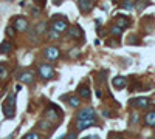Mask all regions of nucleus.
Wrapping results in <instances>:
<instances>
[{
  "label": "nucleus",
  "instance_id": "obj_33",
  "mask_svg": "<svg viewBox=\"0 0 155 139\" xmlns=\"http://www.w3.org/2000/svg\"><path fill=\"white\" fill-rule=\"evenodd\" d=\"M34 2H36V3H39V5L42 6V5L45 3V0H34Z\"/></svg>",
  "mask_w": 155,
  "mask_h": 139
},
{
  "label": "nucleus",
  "instance_id": "obj_3",
  "mask_svg": "<svg viewBox=\"0 0 155 139\" xmlns=\"http://www.w3.org/2000/svg\"><path fill=\"white\" fill-rule=\"evenodd\" d=\"M43 119H48L50 122H59L61 120V113H59V110L56 107H48L47 110H45V113H43Z\"/></svg>",
  "mask_w": 155,
  "mask_h": 139
},
{
  "label": "nucleus",
  "instance_id": "obj_13",
  "mask_svg": "<svg viewBox=\"0 0 155 139\" xmlns=\"http://www.w3.org/2000/svg\"><path fill=\"white\" fill-rule=\"evenodd\" d=\"M13 50H14V46H13L11 42L5 40V42L0 43V54H11Z\"/></svg>",
  "mask_w": 155,
  "mask_h": 139
},
{
  "label": "nucleus",
  "instance_id": "obj_4",
  "mask_svg": "<svg viewBox=\"0 0 155 139\" xmlns=\"http://www.w3.org/2000/svg\"><path fill=\"white\" fill-rule=\"evenodd\" d=\"M43 57L53 62V60H58L61 57V51L56 48V46H47V48L43 50Z\"/></svg>",
  "mask_w": 155,
  "mask_h": 139
},
{
  "label": "nucleus",
  "instance_id": "obj_11",
  "mask_svg": "<svg viewBox=\"0 0 155 139\" xmlns=\"http://www.w3.org/2000/svg\"><path fill=\"white\" fill-rule=\"evenodd\" d=\"M78 119H90V117H95V110L92 107H87V108H82L76 114Z\"/></svg>",
  "mask_w": 155,
  "mask_h": 139
},
{
  "label": "nucleus",
  "instance_id": "obj_34",
  "mask_svg": "<svg viewBox=\"0 0 155 139\" xmlns=\"http://www.w3.org/2000/svg\"><path fill=\"white\" fill-rule=\"evenodd\" d=\"M82 139H99L98 136H87V138H82Z\"/></svg>",
  "mask_w": 155,
  "mask_h": 139
},
{
  "label": "nucleus",
  "instance_id": "obj_12",
  "mask_svg": "<svg viewBox=\"0 0 155 139\" xmlns=\"http://www.w3.org/2000/svg\"><path fill=\"white\" fill-rule=\"evenodd\" d=\"M126 83H127V80H126V77H123V76H116V77L112 79V85H113L116 90L126 88Z\"/></svg>",
  "mask_w": 155,
  "mask_h": 139
},
{
  "label": "nucleus",
  "instance_id": "obj_8",
  "mask_svg": "<svg viewBox=\"0 0 155 139\" xmlns=\"http://www.w3.org/2000/svg\"><path fill=\"white\" fill-rule=\"evenodd\" d=\"M130 105L136 107V108H148L151 105V100L148 97H136V99L130 100Z\"/></svg>",
  "mask_w": 155,
  "mask_h": 139
},
{
  "label": "nucleus",
  "instance_id": "obj_15",
  "mask_svg": "<svg viewBox=\"0 0 155 139\" xmlns=\"http://www.w3.org/2000/svg\"><path fill=\"white\" fill-rule=\"evenodd\" d=\"M68 36L73 37V39H78V37L84 36V33H82V30H81L79 26H73V28H68Z\"/></svg>",
  "mask_w": 155,
  "mask_h": 139
},
{
  "label": "nucleus",
  "instance_id": "obj_9",
  "mask_svg": "<svg viewBox=\"0 0 155 139\" xmlns=\"http://www.w3.org/2000/svg\"><path fill=\"white\" fill-rule=\"evenodd\" d=\"M53 30H56L59 33L68 31V22L65 20V19H58V20L53 22Z\"/></svg>",
  "mask_w": 155,
  "mask_h": 139
},
{
  "label": "nucleus",
  "instance_id": "obj_10",
  "mask_svg": "<svg viewBox=\"0 0 155 139\" xmlns=\"http://www.w3.org/2000/svg\"><path fill=\"white\" fill-rule=\"evenodd\" d=\"M95 122H96V119L95 117H90V119H78V122H76V130H85L87 127H90V125H95Z\"/></svg>",
  "mask_w": 155,
  "mask_h": 139
},
{
  "label": "nucleus",
  "instance_id": "obj_6",
  "mask_svg": "<svg viewBox=\"0 0 155 139\" xmlns=\"http://www.w3.org/2000/svg\"><path fill=\"white\" fill-rule=\"evenodd\" d=\"M93 5H95V2H93V0H78L79 11H81V13H84V14H87V13H90V11H92Z\"/></svg>",
  "mask_w": 155,
  "mask_h": 139
},
{
  "label": "nucleus",
  "instance_id": "obj_7",
  "mask_svg": "<svg viewBox=\"0 0 155 139\" xmlns=\"http://www.w3.org/2000/svg\"><path fill=\"white\" fill-rule=\"evenodd\" d=\"M17 80L23 83H31L34 80V73L33 71H20L17 74Z\"/></svg>",
  "mask_w": 155,
  "mask_h": 139
},
{
  "label": "nucleus",
  "instance_id": "obj_19",
  "mask_svg": "<svg viewBox=\"0 0 155 139\" xmlns=\"http://www.w3.org/2000/svg\"><path fill=\"white\" fill-rule=\"evenodd\" d=\"M68 104H70L73 108H78V107L81 105V97H78V96H70V97H68Z\"/></svg>",
  "mask_w": 155,
  "mask_h": 139
},
{
  "label": "nucleus",
  "instance_id": "obj_1",
  "mask_svg": "<svg viewBox=\"0 0 155 139\" xmlns=\"http://www.w3.org/2000/svg\"><path fill=\"white\" fill-rule=\"evenodd\" d=\"M3 113L8 119H13L16 113V91H11L8 94L6 100L3 102Z\"/></svg>",
  "mask_w": 155,
  "mask_h": 139
},
{
  "label": "nucleus",
  "instance_id": "obj_29",
  "mask_svg": "<svg viewBox=\"0 0 155 139\" xmlns=\"http://www.w3.org/2000/svg\"><path fill=\"white\" fill-rule=\"evenodd\" d=\"M70 56H71V57H78V56H79V50H73V51H70Z\"/></svg>",
  "mask_w": 155,
  "mask_h": 139
},
{
  "label": "nucleus",
  "instance_id": "obj_25",
  "mask_svg": "<svg viewBox=\"0 0 155 139\" xmlns=\"http://www.w3.org/2000/svg\"><path fill=\"white\" fill-rule=\"evenodd\" d=\"M59 36H61V33H59V31H56V30H50V31H48V37H50L51 40L58 39Z\"/></svg>",
  "mask_w": 155,
  "mask_h": 139
},
{
  "label": "nucleus",
  "instance_id": "obj_36",
  "mask_svg": "<svg viewBox=\"0 0 155 139\" xmlns=\"http://www.w3.org/2000/svg\"><path fill=\"white\" fill-rule=\"evenodd\" d=\"M113 139H123L121 136H113Z\"/></svg>",
  "mask_w": 155,
  "mask_h": 139
},
{
  "label": "nucleus",
  "instance_id": "obj_22",
  "mask_svg": "<svg viewBox=\"0 0 155 139\" xmlns=\"http://www.w3.org/2000/svg\"><path fill=\"white\" fill-rule=\"evenodd\" d=\"M51 125H53V122H50L48 119H43V120H40V122H39V127H40L42 130H50Z\"/></svg>",
  "mask_w": 155,
  "mask_h": 139
},
{
  "label": "nucleus",
  "instance_id": "obj_5",
  "mask_svg": "<svg viewBox=\"0 0 155 139\" xmlns=\"http://www.w3.org/2000/svg\"><path fill=\"white\" fill-rule=\"evenodd\" d=\"M14 28L17 31H20V33H25V31H28L30 23H28V20H26L25 17L19 16V17H16V20H14Z\"/></svg>",
  "mask_w": 155,
  "mask_h": 139
},
{
  "label": "nucleus",
  "instance_id": "obj_30",
  "mask_svg": "<svg viewBox=\"0 0 155 139\" xmlns=\"http://www.w3.org/2000/svg\"><path fill=\"white\" fill-rule=\"evenodd\" d=\"M67 139H78V135H76V133H68V135H67Z\"/></svg>",
  "mask_w": 155,
  "mask_h": 139
},
{
  "label": "nucleus",
  "instance_id": "obj_2",
  "mask_svg": "<svg viewBox=\"0 0 155 139\" xmlns=\"http://www.w3.org/2000/svg\"><path fill=\"white\" fill-rule=\"evenodd\" d=\"M37 73H39L40 79H43V80H51L54 77V74H56L53 65H50V63H40L37 67Z\"/></svg>",
  "mask_w": 155,
  "mask_h": 139
},
{
  "label": "nucleus",
  "instance_id": "obj_18",
  "mask_svg": "<svg viewBox=\"0 0 155 139\" xmlns=\"http://www.w3.org/2000/svg\"><path fill=\"white\" fill-rule=\"evenodd\" d=\"M144 122L148 125H151V127H155V110L149 111V113L144 116Z\"/></svg>",
  "mask_w": 155,
  "mask_h": 139
},
{
  "label": "nucleus",
  "instance_id": "obj_23",
  "mask_svg": "<svg viewBox=\"0 0 155 139\" xmlns=\"http://www.w3.org/2000/svg\"><path fill=\"white\" fill-rule=\"evenodd\" d=\"M148 5H149L148 0H140V2H136V11H143Z\"/></svg>",
  "mask_w": 155,
  "mask_h": 139
},
{
  "label": "nucleus",
  "instance_id": "obj_16",
  "mask_svg": "<svg viewBox=\"0 0 155 139\" xmlns=\"http://www.w3.org/2000/svg\"><path fill=\"white\" fill-rule=\"evenodd\" d=\"M116 25L124 30V28H127L130 25V22H129V19H127L126 16H116Z\"/></svg>",
  "mask_w": 155,
  "mask_h": 139
},
{
  "label": "nucleus",
  "instance_id": "obj_17",
  "mask_svg": "<svg viewBox=\"0 0 155 139\" xmlns=\"http://www.w3.org/2000/svg\"><path fill=\"white\" fill-rule=\"evenodd\" d=\"M47 31H50L48 30V22H40L37 26H36V33H37V36H42Z\"/></svg>",
  "mask_w": 155,
  "mask_h": 139
},
{
  "label": "nucleus",
  "instance_id": "obj_32",
  "mask_svg": "<svg viewBox=\"0 0 155 139\" xmlns=\"http://www.w3.org/2000/svg\"><path fill=\"white\" fill-rule=\"evenodd\" d=\"M135 40H136V39H135V37H133V36H132V37H129V43H136Z\"/></svg>",
  "mask_w": 155,
  "mask_h": 139
},
{
  "label": "nucleus",
  "instance_id": "obj_26",
  "mask_svg": "<svg viewBox=\"0 0 155 139\" xmlns=\"http://www.w3.org/2000/svg\"><path fill=\"white\" fill-rule=\"evenodd\" d=\"M123 8H124V9H129V11H130V9H133V3L130 2V0H124Z\"/></svg>",
  "mask_w": 155,
  "mask_h": 139
},
{
  "label": "nucleus",
  "instance_id": "obj_28",
  "mask_svg": "<svg viewBox=\"0 0 155 139\" xmlns=\"http://www.w3.org/2000/svg\"><path fill=\"white\" fill-rule=\"evenodd\" d=\"M25 139H40V136L37 135V133H34V132H31V133H28L25 136Z\"/></svg>",
  "mask_w": 155,
  "mask_h": 139
},
{
  "label": "nucleus",
  "instance_id": "obj_20",
  "mask_svg": "<svg viewBox=\"0 0 155 139\" xmlns=\"http://www.w3.org/2000/svg\"><path fill=\"white\" fill-rule=\"evenodd\" d=\"M8 76V68H6V63L0 62V79H6Z\"/></svg>",
  "mask_w": 155,
  "mask_h": 139
},
{
  "label": "nucleus",
  "instance_id": "obj_35",
  "mask_svg": "<svg viewBox=\"0 0 155 139\" xmlns=\"http://www.w3.org/2000/svg\"><path fill=\"white\" fill-rule=\"evenodd\" d=\"M61 2H62V0H54V3H56V5H58V3H61Z\"/></svg>",
  "mask_w": 155,
  "mask_h": 139
},
{
  "label": "nucleus",
  "instance_id": "obj_14",
  "mask_svg": "<svg viewBox=\"0 0 155 139\" xmlns=\"http://www.w3.org/2000/svg\"><path fill=\"white\" fill-rule=\"evenodd\" d=\"M78 91H79V97H81V99H90V96H92L90 88H88L87 85H81Z\"/></svg>",
  "mask_w": 155,
  "mask_h": 139
},
{
  "label": "nucleus",
  "instance_id": "obj_24",
  "mask_svg": "<svg viewBox=\"0 0 155 139\" xmlns=\"http://www.w3.org/2000/svg\"><path fill=\"white\" fill-rule=\"evenodd\" d=\"M16 31H17V30H16L14 26H8L6 30H5V33H6L8 37H16Z\"/></svg>",
  "mask_w": 155,
  "mask_h": 139
},
{
  "label": "nucleus",
  "instance_id": "obj_31",
  "mask_svg": "<svg viewBox=\"0 0 155 139\" xmlns=\"http://www.w3.org/2000/svg\"><path fill=\"white\" fill-rule=\"evenodd\" d=\"M103 116H106V117H110V111H109V110H103Z\"/></svg>",
  "mask_w": 155,
  "mask_h": 139
},
{
  "label": "nucleus",
  "instance_id": "obj_21",
  "mask_svg": "<svg viewBox=\"0 0 155 139\" xmlns=\"http://www.w3.org/2000/svg\"><path fill=\"white\" fill-rule=\"evenodd\" d=\"M121 33H123V28H120L118 25H113V26L110 28V34H112V36H115V37H120V36H121Z\"/></svg>",
  "mask_w": 155,
  "mask_h": 139
},
{
  "label": "nucleus",
  "instance_id": "obj_27",
  "mask_svg": "<svg viewBox=\"0 0 155 139\" xmlns=\"http://www.w3.org/2000/svg\"><path fill=\"white\" fill-rule=\"evenodd\" d=\"M30 14H31V16H34V17H39V16H40V9L33 6V8L30 9Z\"/></svg>",
  "mask_w": 155,
  "mask_h": 139
}]
</instances>
